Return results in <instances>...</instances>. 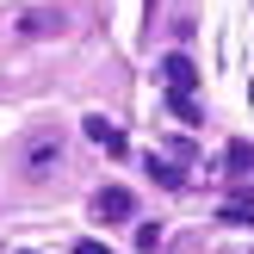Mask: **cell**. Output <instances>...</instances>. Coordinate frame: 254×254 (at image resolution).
I'll use <instances>...</instances> for the list:
<instances>
[{"instance_id":"6da1fadb","label":"cell","mask_w":254,"mask_h":254,"mask_svg":"<svg viewBox=\"0 0 254 254\" xmlns=\"http://www.w3.org/2000/svg\"><path fill=\"white\" fill-rule=\"evenodd\" d=\"M62 155H68V143H62L56 130H31L19 143V168H25V180H50V174L62 168Z\"/></svg>"},{"instance_id":"7a4b0ae2","label":"cell","mask_w":254,"mask_h":254,"mask_svg":"<svg viewBox=\"0 0 254 254\" xmlns=\"http://www.w3.org/2000/svg\"><path fill=\"white\" fill-rule=\"evenodd\" d=\"M93 217L99 223H130L136 217V192H130V186H106V192H93Z\"/></svg>"},{"instance_id":"3957f363","label":"cell","mask_w":254,"mask_h":254,"mask_svg":"<svg viewBox=\"0 0 254 254\" xmlns=\"http://www.w3.org/2000/svg\"><path fill=\"white\" fill-rule=\"evenodd\" d=\"M56 31H68V12H62V6H31V12H19V37H56Z\"/></svg>"},{"instance_id":"277c9868","label":"cell","mask_w":254,"mask_h":254,"mask_svg":"<svg viewBox=\"0 0 254 254\" xmlns=\"http://www.w3.org/2000/svg\"><path fill=\"white\" fill-rule=\"evenodd\" d=\"M161 74H168V93H192V87H198L192 56H168V62H161Z\"/></svg>"},{"instance_id":"5b68a950","label":"cell","mask_w":254,"mask_h":254,"mask_svg":"<svg viewBox=\"0 0 254 254\" xmlns=\"http://www.w3.org/2000/svg\"><path fill=\"white\" fill-rule=\"evenodd\" d=\"M87 136H93V143L106 149V155H124V130H118V124H112V118H99V112H93V118H87Z\"/></svg>"},{"instance_id":"8992f818","label":"cell","mask_w":254,"mask_h":254,"mask_svg":"<svg viewBox=\"0 0 254 254\" xmlns=\"http://www.w3.org/2000/svg\"><path fill=\"white\" fill-rule=\"evenodd\" d=\"M149 174H155L161 186H174V192H180V186H186V174L174 168V161H161V155H149Z\"/></svg>"},{"instance_id":"52a82bcc","label":"cell","mask_w":254,"mask_h":254,"mask_svg":"<svg viewBox=\"0 0 254 254\" xmlns=\"http://www.w3.org/2000/svg\"><path fill=\"white\" fill-rule=\"evenodd\" d=\"M168 106L180 112V124H198V118H205V112H198V99H192V93H168Z\"/></svg>"},{"instance_id":"ba28073f","label":"cell","mask_w":254,"mask_h":254,"mask_svg":"<svg viewBox=\"0 0 254 254\" xmlns=\"http://www.w3.org/2000/svg\"><path fill=\"white\" fill-rule=\"evenodd\" d=\"M74 254H106V248H99V242H74Z\"/></svg>"}]
</instances>
